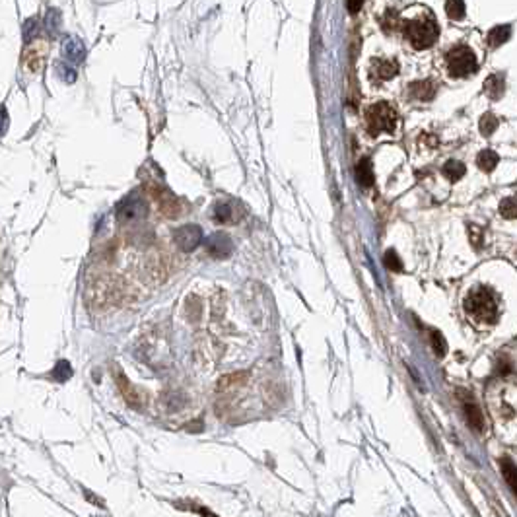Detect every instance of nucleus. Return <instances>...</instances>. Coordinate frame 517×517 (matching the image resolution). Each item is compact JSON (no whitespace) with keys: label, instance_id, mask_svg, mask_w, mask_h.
<instances>
[{"label":"nucleus","instance_id":"ddd939ff","mask_svg":"<svg viewBox=\"0 0 517 517\" xmlns=\"http://www.w3.org/2000/svg\"><path fill=\"white\" fill-rule=\"evenodd\" d=\"M356 179L362 187H372L374 185V171H372V162L369 158L360 159L356 166Z\"/></svg>","mask_w":517,"mask_h":517},{"label":"nucleus","instance_id":"b1692460","mask_svg":"<svg viewBox=\"0 0 517 517\" xmlns=\"http://www.w3.org/2000/svg\"><path fill=\"white\" fill-rule=\"evenodd\" d=\"M473 232H475V234L471 235V242H473V240H475V245H476V247H480V237H483V234H480V232H478V230H476V228H475V230H473Z\"/></svg>","mask_w":517,"mask_h":517},{"label":"nucleus","instance_id":"423d86ee","mask_svg":"<svg viewBox=\"0 0 517 517\" xmlns=\"http://www.w3.org/2000/svg\"><path fill=\"white\" fill-rule=\"evenodd\" d=\"M207 251H209L210 257L214 258H228L232 255V251H234V242H232V237L224 232H216V234L209 235V240H207Z\"/></svg>","mask_w":517,"mask_h":517},{"label":"nucleus","instance_id":"f257e3e1","mask_svg":"<svg viewBox=\"0 0 517 517\" xmlns=\"http://www.w3.org/2000/svg\"><path fill=\"white\" fill-rule=\"evenodd\" d=\"M465 309L471 318H475L480 323H488L492 325L498 321V301L494 298L492 290H488L486 286L476 288L475 292L465 300Z\"/></svg>","mask_w":517,"mask_h":517},{"label":"nucleus","instance_id":"a211bd4d","mask_svg":"<svg viewBox=\"0 0 517 517\" xmlns=\"http://www.w3.org/2000/svg\"><path fill=\"white\" fill-rule=\"evenodd\" d=\"M430 336H432V348H434L436 356H445L447 352V344H445V339L442 336L440 331H430Z\"/></svg>","mask_w":517,"mask_h":517},{"label":"nucleus","instance_id":"0eeeda50","mask_svg":"<svg viewBox=\"0 0 517 517\" xmlns=\"http://www.w3.org/2000/svg\"><path fill=\"white\" fill-rule=\"evenodd\" d=\"M200 242H202V230H200L199 225L192 224L181 225V228L176 232L177 247L181 251H185V253L197 249L200 245Z\"/></svg>","mask_w":517,"mask_h":517},{"label":"nucleus","instance_id":"f3484780","mask_svg":"<svg viewBox=\"0 0 517 517\" xmlns=\"http://www.w3.org/2000/svg\"><path fill=\"white\" fill-rule=\"evenodd\" d=\"M508 37H509V25H498V27H494L492 32L488 34V43H490L492 47H498V45H502Z\"/></svg>","mask_w":517,"mask_h":517},{"label":"nucleus","instance_id":"7ed1b4c3","mask_svg":"<svg viewBox=\"0 0 517 517\" xmlns=\"http://www.w3.org/2000/svg\"><path fill=\"white\" fill-rule=\"evenodd\" d=\"M366 121L369 134L377 136V134L381 133H391V131H395V126H397V113H395V109L387 101H381V103H376V105H372V107L367 109Z\"/></svg>","mask_w":517,"mask_h":517},{"label":"nucleus","instance_id":"f03ea898","mask_svg":"<svg viewBox=\"0 0 517 517\" xmlns=\"http://www.w3.org/2000/svg\"><path fill=\"white\" fill-rule=\"evenodd\" d=\"M405 35L409 43L414 49H426V47H432L438 41V24L434 22L432 16L418 18V20H410L409 24H405Z\"/></svg>","mask_w":517,"mask_h":517},{"label":"nucleus","instance_id":"4468645a","mask_svg":"<svg viewBox=\"0 0 517 517\" xmlns=\"http://www.w3.org/2000/svg\"><path fill=\"white\" fill-rule=\"evenodd\" d=\"M506 90V82H504V76L494 74L486 80V93L492 98V100H500L502 93Z\"/></svg>","mask_w":517,"mask_h":517},{"label":"nucleus","instance_id":"dca6fc26","mask_svg":"<svg viewBox=\"0 0 517 517\" xmlns=\"http://www.w3.org/2000/svg\"><path fill=\"white\" fill-rule=\"evenodd\" d=\"M498 162H500V158H498V154L492 150H484L478 154V159H476V164H478V167L483 169V171H492L494 167L498 166Z\"/></svg>","mask_w":517,"mask_h":517},{"label":"nucleus","instance_id":"393cba45","mask_svg":"<svg viewBox=\"0 0 517 517\" xmlns=\"http://www.w3.org/2000/svg\"><path fill=\"white\" fill-rule=\"evenodd\" d=\"M362 8V2H354V4H348V10H352V12H356V10Z\"/></svg>","mask_w":517,"mask_h":517},{"label":"nucleus","instance_id":"f8f14e48","mask_svg":"<svg viewBox=\"0 0 517 517\" xmlns=\"http://www.w3.org/2000/svg\"><path fill=\"white\" fill-rule=\"evenodd\" d=\"M409 92L417 98V100H432L436 93V88L432 82H426V80H418V82H412L409 86Z\"/></svg>","mask_w":517,"mask_h":517},{"label":"nucleus","instance_id":"9b49d317","mask_svg":"<svg viewBox=\"0 0 517 517\" xmlns=\"http://www.w3.org/2000/svg\"><path fill=\"white\" fill-rule=\"evenodd\" d=\"M463 412H465V418H467L469 426L480 432V430L484 428V418H483V412H480V409H478V405L473 403V400H467V403L463 405Z\"/></svg>","mask_w":517,"mask_h":517},{"label":"nucleus","instance_id":"6ab92c4d","mask_svg":"<svg viewBox=\"0 0 517 517\" xmlns=\"http://www.w3.org/2000/svg\"><path fill=\"white\" fill-rule=\"evenodd\" d=\"M445 12L453 20H461L465 16V4L461 0H450V2H445Z\"/></svg>","mask_w":517,"mask_h":517},{"label":"nucleus","instance_id":"20e7f679","mask_svg":"<svg viewBox=\"0 0 517 517\" xmlns=\"http://www.w3.org/2000/svg\"><path fill=\"white\" fill-rule=\"evenodd\" d=\"M447 68L455 78H465V76L476 72V59L475 53L469 49V47H453L447 53Z\"/></svg>","mask_w":517,"mask_h":517},{"label":"nucleus","instance_id":"9d476101","mask_svg":"<svg viewBox=\"0 0 517 517\" xmlns=\"http://www.w3.org/2000/svg\"><path fill=\"white\" fill-rule=\"evenodd\" d=\"M397 72H399V65L395 60H376L369 70V74L379 80H391Z\"/></svg>","mask_w":517,"mask_h":517},{"label":"nucleus","instance_id":"aec40b11","mask_svg":"<svg viewBox=\"0 0 517 517\" xmlns=\"http://www.w3.org/2000/svg\"><path fill=\"white\" fill-rule=\"evenodd\" d=\"M496 126H498V119L494 117L492 113L483 115V119H480V133H483L484 136H490V134L496 131Z\"/></svg>","mask_w":517,"mask_h":517},{"label":"nucleus","instance_id":"6e6552de","mask_svg":"<svg viewBox=\"0 0 517 517\" xmlns=\"http://www.w3.org/2000/svg\"><path fill=\"white\" fill-rule=\"evenodd\" d=\"M154 197L158 199L159 210H162L166 216L174 218L179 214V200H177L171 192L166 191L164 187H156V189H154Z\"/></svg>","mask_w":517,"mask_h":517},{"label":"nucleus","instance_id":"39448f33","mask_svg":"<svg viewBox=\"0 0 517 517\" xmlns=\"http://www.w3.org/2000/svg\"><path fill=\"white\" fill-rule=\"evenodd\" d=\"M148 212V204L146 200L138 197V195H131L126 197L117 204L115 209V214L121 222H134V220H140V218L146 216Z\"/></svg>","mask_w":517,"mask_h":517},{"label":"nucleus","instance_id":"5701e85b","mask_svg":"<svg viewBox=\"0 0 517 517\" xmlns=\"http://www.w3.org/2000/svg\"><path fill=\"white\" fill-rule=\"evenodd\" d=\"M500 212L504 214V218L513 220V218H516V199H513V197H508V199L502 200Z\"/></svg>","mask_w":517,"mask_h":517},{"label":"nucleus","instance_id":"4be33fe9","mask_svg":"<svg viewBox=\"0 0 517 517\" xmlns=\"http://www.w3.org/2000/svg\"><path fill=\"white\" fill-rule=\"evenodd\" d=\"M502 471L508 478V484L511 486V490H516V465L511 459H502Z\"/></svg>","mask_w":517,"mask_h":517},{"label":"nucleus","instance_id":"412c9836","mask_svg":"<svg viewBox=\"0 0 517 517\" xmlns=\"http://www.w3.org/2000/svg\"><path fill=\"white\" fill-rule=\"evenodd\" d=\"M384 265L389 268V270H397V273H400V270H403V261H400L399 255L395 253V249H389L387 253H385Z\"/></svg>","mask_w":517,"mask_h":517},{"label":"nucleus","instance_id":"2eb2a0df","mask_svg":"<svg viewBox=\"0 0 517 517\" xmlns=\"http://www.w3.org/2000/svg\"><path fill=\"white\" fill-rule=\"evenodd\" d=\"M442 171H443V176L447 177L450 181L455 183V181H459L461 177L465 176V166H463L461 162H457V159H450V162L443 166Z\"/></svg>","mask_w":517,"mask_h":517},{"label":"nucleus","instance_id":"1a4fd4ad","mask_svg":"<svg viewBox=\"0 0 517 517\" xmlns=\"http://www.w3.org/2000/svg\"><path fill=\"white\" fill-rule=\"evenodd\" d=\"M214 218H216V222H222V224H235L240 220V207L235 202H230V200L216 202Z\"/></svg>","mask_w":517,"mask_h":517}]
</instances>
